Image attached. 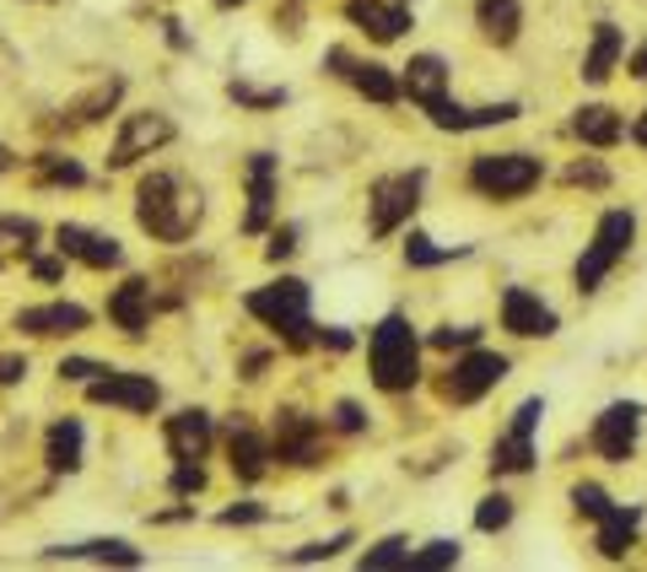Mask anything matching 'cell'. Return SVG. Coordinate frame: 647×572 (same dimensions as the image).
<instances>
[{
    "instance_id": "6da1fadb",
    "label": "cell",
    "mask_w": 647,
    "mask_h": 572,
    "mask_svg": "<svg viewBox=\"0 0 647 572\" xmlns=\"http://www.w3.org/2000/svg\"><path fill=\"white\" fill-rule=\"evenodd\" d=\"M135 216H140V227L151 238L184 244L200 227V190H190L179 173H146L140 194H135Z\"/></svg>"
},
{
    "instance_id": "7a4b0ae2",
    "label": "cell",
    "mask_w": 647,
    "mask_h": 572,
    "mask_svg": "<svg viewBox=\"0 0 647 572\" xmlns=\"http://www.w3.org/2000/svg\"><path fill=\"white\" fill-rule=\"evenodd\" d=\"M367 357H373V383L384 394H399V389H410V383L421 379V346H416V329H410L405 314H388L373 329Z\"/></svg>"
},
{
    "instance_id": "3957f363",
    "label": "cell",
    "mask_w": 647,
    "mask_h": 572,
    "mask_svg": "<svg viewBox=\"0 0 647 572\" xmlns=\"http://www.w3.org/2000/svg\"><path fill=\"white\" fill-rule=\"evenodd\" d=\"M249 314L264 318L270 329H281L286 335V346H314V324H308V287L303 281H275V287H259L249 292Z\"/></svg>"
},
{
    "instance_id": "277c9868",
    "label": "cell",
    "mask_w": 647,
    "mask_h": 572,
    "mask_svg": "<svg viewBox=\"0 0 647 572\" xmlns=\"http://www.w3.org/2000/svg\"><path fill=\"white\" fill-rule=\"evenodd\" d=\"M632 238H637V216H632V211H604L593 244L582 249L578 270H572V276H578V292H599V281L615 270V259L632 249Z\"/></svg>"
},
{
    "instance_id": "5b68a950",
    "label": "cell",
    "mask_w": 647,
    "mask_h": 572,
    "mask_svg": "<svg viewBox=\"0 0 647 572\" xmlns=\"http://www.w3.org/2000/svg\"><path fill=\"white\" fill-rule=\"evenodd\" d=\"M469 184L491 200H513V194H529L540 184V157L529 152H497V157H475L469 168Z\"/></svg>"
},
{
    "instance_id": "8992f818",
    "label": "cell",
    "mask_w": 647,
    "mask_h": 572,
    "mask_svg": "<svg viewBox=\"0 0 647 572\" xmlns=\"http://www.w3.org/2000/svg\"><path fill=\"white\" fill-rule=\"evenodd\" d=\"M540 416H545V400H523L518 405L508 438H497V448H491V475H523L534 464V427H540Z\"/></svg>"
},
{
    "instance_id": "52a82bcc",
    "label": "cell",
    "mask_w": 647,
    "mask_h": 572,
    "mask_svg": "<svg viewBox=\"0 0 647 572\" xmlns=\"http://www.w3.org/2000/svg\"><path fill=\"white\" fill-rule=\"evenodd\" d=\"M502 379H508V357H497V351H469L464 362H453V373L443 379V400L475 405L480 394H491Z\"/></svg>"
},
{
    "instance_id": "ba28073f",
    "label": "cell",
    "mask_w": 647,
    "mask_h": 572,
    "mask_svg": "<svg viewBox=\"0 0 647 572\" xmlns=\"http://www.w3.org/2000/svg\"><path fill=\"white\" fill-rule=\"evenodd\" d=\"M421 184H427L421 168L394 173V179H378V190H373V238H388V233L421 205Z\"/></svg>"
},
{
    "instance_id": "9c48e42d",
    "label": "cell",
    "mask_w": 647,
    "mask_h": 572,
    "mask_svg": "<svg viewBox=\"0 0 647 572\" xmlns=\"http://www.w3.org/2000/svg\"><path fill=\"white\" fill-rule=\"evenodd\" d=\"M168 141H173V120H168V114H125L120 141H114V152H109V168H129L135 157H146V152H157V146H168Z\"/></svg>"
},
{
    "instance_id": "30bf717a",
    "label": "cell",
    "mask_w": 647,
    "mask_h": 572,
    "mask_svg": "<svg viewBox=\"0 0 647 572\" xmlns=\"http://www.w3.org/2000/svg\"><path fill=\"white\" fill-rule=\"evenodd\" d=\"M87 400L92 405H125V411H151L162 400V389L146 373H114L103 368V379H87Z\"/></svg>"
},
{
    "instance_id": "8fae6325",
    "label": "cell",
    "mask_w": 647,
    "mask_h": 572,
    "mask_svg": "<svg viewBox=\"0 0 647 572\" xmlns=\"http://www.w3.org/2000/svg\"><path fill=\"white\" fill-rule=\"evenodd\" d=\"M637 422H643V411H637L632 400L610 405V411L593 422V448H599L610 464H626V459H632V448H637Z\"/></svg>"
},
{
    "instance_id": "7c38bea8",
    "label": "cell",
    "mask_w": 647,
    "mask_h": 572,
    "mask_svg": "<svg viewBox=\"0 0 647 572\" xmlns=\"http://www.w3.org/2000/svg\"><path fill=\"white\" fill-rule=\"evenodd\" d=\"M502 324L523 340H550L556 335V309H545L529 287H508L502 292Z\"/></svg>"
},
{
    "instance_id": "4fadbf2b",
    "label": "cell",
    "mask_w": 647,
    "mask_h": 572,
    "mask_svg": "<svg viewBox=\"0 0 647 572\" xmlns=\"http://www.w3.org/2000/svg\"><path fill=\"white\" fill-rule=\"evenodd\" d=\"M319 422L314 416H303V411H281L275 416V453L286 459V464H314L319 459Z\"/></svg>"
},
{
    "instance_id": "5bb4252c",
    "label": "cell",
    "mask_w": 647,
    "mask_h": 572,
    "mask_svg": "<svg viewBox=\"0 0 647 572\" xmlns=\"http://www.w3.org/2000/svg\"><path fill=\"white\" fill-rule=\"evenodd\" d=\"M109 318H114L125 335H146V324H151V287H146L140 276H129L125 287H114Z\"/></svg>"
},
{
    "instance_id": "9a60e30c",
    "label": "cell",
    "mask_w": 647,
    "mask_h": 572,
    "mask_svg": "<svg viewBox=\"0 0 647 572\" xmlns=\"http://www.w3.org/2000/svg\"><path fill=\"white\" fill-rule=\"evenodd\" d=\"M55 238H60V255L81 259V265H92V270H109V265H120V259H125L114 238H103V233H87V227H60Z\"/></svg>"
},
{
    "instance_id": "2e32d148",
    "label": "cell",
    "mask_w": 647,
    "mask_h": 572,
    "mask_svg": "<svg viewBox=\"0 0 647 572\" xmlns=\"http://www.w3.org/2000/svg\"><path fill=\"white\" fill-rule=\"evenodd\" d=\"M345 11H351V22H362L378 44H394V38L410 27V11H405V5H388V0H351Z\"/></svg>"
},
{
    "instance_id": "e0dca14e",
    "label": "cell",
    "mask_w": 647,
    "mask_h": 572,
    "mask_svg": "<svg viewBox=\"0 0 647 572\" xmlns=\"http://www.w3.org/2000/svg\"><path fill=\"white\" fill-rule=\"evenodd\" d=\"M270 205H275V157L259 152V157H249V222H243L249 233H264Z\"/></svg>"
},
{
    "instance_id": "ac0fdd59",
    "label": "cell",
    "mask_w": 647,
    "mask_h": 572,
    "mask_svg": "<svg viewBox=\"0 0 647 572\" xmlns=\"http://www.w3.org/2000/svg\"><path fill=\"white\" fill-rule=\"evenodd\" d=\"M399 92H410V103H432V98H443L449 92V65L438 60V55H416V60L405 65V81H399Z\"/></svg>"
},
{
    "instance_id": "d6986e66",
    "label": "cell",
    "mask_w": 647,
    "mask_h": 572,
    "mask_svg": "<svg viewBox=\"0 0 647 572\" xmlns=\"http://www.w3.org/2000/svg\"><path fill=\"white\" fill-rule=\"evenodd\" d=\"M168 448H173V459H205V448H211V416L205 411L168 416Z\"/></svg>"
},
{
    "instance_id": "ffe728a7",
    "label": "cell",
    "mask_w": 647,
    "mask_h": 572,
    "mask_svg": "<svg viewBox=\"0 0 647 572\" xmlns=\"http://www.w3.org/2000/svg\"><path fill=\"white\" fill-rule=\"evenodd\" d=\"M227 453H232V470H238V481H259V475L270 470V444L259 438L249 422H232Z\"/></svg>"
},
{
    "instance_id": "44dd1931",
    "label": "cell",
    "mask_w": 647,
    "mask_h": 572,
    "mask_svg": "<svg viewBox=\"0 0 647 572\" xmlns=\"http://www.w3.org/2000/svg\"><path fill=\"white\" fill-rule=\"evenodd\" d=\"M16 329H27V335H76V329H87V309H76V303L22 309V314H16Z\"/></svg>"
},
{
    "instance_id": "7402d4cb",
    "label": "cell",
    "mask_w": 647,
    "mask_h": 572,
    "mask_svg": "<svg viewBox=\"0 0 647 572\" xmlns=\"http://www.w3.org/2000/svg\"><path fill=\"white\" fill-rule=\"evenodd\" d=\"M637 524H643V508H610L599 518V551L610 562H621L632 551V540H637Z\"/></svg>"
},
{
    "instance_id": "603a6c76",
    "label": "cell",
    "mask_w": 647,
    "mask_h": 572,
    "mask_svg": "<svg viewBox=\"0 0 647 572\" xmlns=\"http://www.w3.org/2000/svg\"><path fill=\"white\" fill-rule=\"evenodd\" d=\"M572 130H578L588 146H615L621 135H626V125H621V114L615 109H604V103H588V109H578V120H572Z\"/></svg>"
},
{
    "instance_id": "cb8c5ba5",
    "label": "cell",
    "mask_w": 647,
    "mask_h": 572,
    "mask_svg": "<svg viewBox=\"0 0 647 572\" xmlns=\"http://www.w3.org/2000/svg\"><path fill=\"white\" fill-rule=\"evenodd\" d=\"M621 60V27H610V22H599V33H593V49H588V60H582V81H604L610 70Z\"/></svg>"
},
{
    "instance_id": "d4e9b609",
    "label": "cell",
    "mask_w": 647,
    "mask_h": 572,
    "mask_svg": "<svg viewBox=\"0 0 647 572\" xmlns=\"http://www.w3.org/2000/svg\"><path fill=\"white\" fill-rule=\"evenodd\" d=\"M44 459H49V470H65V475L81 470V422H70V416L55 422V427H49V453H44Z\"/></svg>"
},
{
    "instance_id": "484cf974",
    "label": "cell",
    "mask_w": 647,
    "mask_h": 572,
    "mask_svg": "<svg viewBox=\"0 0 647 572\" xmlns=\"http://www.w3.org/2000/svg\"><path fill=\"white\" fill-rule=\"evenodd\" d=\"M475 16H480V27H486L491 44H513L518 22H523V16H518V0H480Z\"/></svg>"
},
{
    "instance_id": "4316f807",
    "label": "cell",
    "mask_w": 647,
    "mask_h": 572,
    "mask_svg": "<svg viewBox=\"0 0 647 572\" xmlns=\"http://www.w3.org/2000/svg\"><path fill=\"white\" fill-rule=\"evenodd\" d=\"M33 244H38V222L33 216H0V265L33 255Z\"/></svg>"
},
{
    "instance_id": "83f0119b",
    "label": "cell",
    "mask_w": 647,
    "mask_h": 572,
    "mask_svg": "<svg viewBox=\"0 0 647 572\" xmlns=\"http://www.w3.org/2000/svg\"><path fill=\"white\" fill-rule=\"evenodd\" d=\"M49 557H92V562H120V568H140V551L125 540H87V546H55Z\"/></svg>"
},
{
    "instance_id": "f1b7e54d",
    "label": "cell",
    "mask_w": 647,
    "mask_h": 572,
    "mask_svg": "<svg viewBox=\"0 0 647 572\" xmlns=\"http://www.w3.org/2000/svg\"><path fill=\"white\" fill-rule=\"evenodd\" d=\"M351 81H356V92L373 98V103H399V81L388 76L384 65H351Z\"/></svg>"
},
{
    "instance_id": "f546056e",
    "label": "cell",
    "mask_w": 647,
    "mask_h": 572,
    "mask_svg": "<svg viewBox=\"0 0 647 572\" xmlns=\"http://www.w3.org/2000/svg\"><path fill=\"white\" fill-rule=\"evenodd\" d=\"M453 562H458V540H432L427 551H410V562H405V568L438 572V568H453Z\"/></svg>"
},
{
    "instance_id": "4dcf8cb0",
    "label": "cell",
    "mask_w": 647,
    "mask_h": 572,
    "mask_svg": "<svg viewBox=\"0 0 647 572\" xmlns=\"http://www.w3.org/2000/svg\"><path fill=\"white\" fill-rule=\"evenodd\" d=\"M405 562H410V540H399V535H394V540H384V546H373V551L362 557V568H367V572L405 568Z\"/></svg>"
},
{
    "instance_id": "1f68e13d",
    "label": "cell",
    "mask_w": 647,
    "mask_h": 572,
    "mask_svg": "<svg viewBox=\"0 0 647 572\" xmlns=\"http://www.w3.org/2000/svg\"><path fill=\"white\" fill-rule=\"evenodd\" d=\"M38 179H44V184H81L87 173H81V162H70V157H55V152H49V157H38Z\"/></svg>"
},
{
    "instance_id": "d6a6232c",
    "label": "cell",
    "mask_w": 647,
    "mask_h": 572,
    "mask_svg": "<svg viewBox=\"0 0 647 572\" xmlns=\"http://www.w3.org/2000/svg\"><path fill=\"white\" fill-rule=\"evenodd\" d=\"M508 524H513V503H508V497H486V503L475 508V529H486V535H491V529H508Z\"/></svg>"
},
{
    "instance_id": "836d02e7",
    "label": "cell",
    "mask_w": 647,
    "mask_h": 572,
    "mask_svg": "<svg viewBox=\"0 0 647 572\" xmlns=\"http://www.w3.org/2000/svg\"><path fill=\"white\" fill-rule=\"evenodd\" d=\"M345 546H351V529H340V535H329V540H314V546L292 551V562H329V557H340Z\"/></svg>"
},
{
    "instance_id": "e575fe53",
    "label": "cell",
    "mask_w": 647,
    "mask_h": 572,
    "mask_svg": "<svg viewBox=\"0 0 647 572\" xmlns=\"http://www.w3.org/2000/svg\"><path fill=\"white\" fill-rule=\"evenodd\" d=\"M453 255H464V249H438L432 238H421V233H410V244H405V259L410 265H443V259Z\"/></svg>"
},
{
    "instance_id": "d590c367",
    "label": "cell",
    "mask_w": 647,
    "mask_h": 572,
    "mask_svg": "<svg viewBox=\"0 0 647 572\" xmlns=\"http://www.w3.org/2000/svg\"><path fill=\"white\" fill-rule=\"evenodd\" d=\"M475 340H480L475 324H458V329L443 324V329H432V346H438V351H458V346H475Z\"/></svg>"
},
{
    "instance_id": "8d00e7d4",
    "label": "cell",
    "mask_w": 647,
    "mask_h": 572,
    "mask_svg": "<svg viewBox=\"0 0 647 572\" xmlns=\"http://www.w3.org/2000/svg\"><path fill=\"white\" fill-rule=\"evenodd\" d=\"M572 503H578V513H588V518H604V513L615 508V503L604 497V486H593V481H582L578 492H572Z\"/></svg>"
},
{
    "instance_id": "74e56055",
    "label": "cell",
    "mask_w": 647,
    "mask_h": 572,
    "mask_svg": "<svg viewBox=\"0 0 647 572\" xmlns=\"http://www.w3.org/2000/svg\"><path fill=\"white\" fill-rule=\"evenodd\" d=\"M120 92H125V81H103V87H98V92H92L76 114H81V120H98L103 109H114V98H120Z\"/></svg>"
},
{
    "instance_id": "f35d334b",
    "label": "cell",
    "mask_w": 647,
    "mask_h": 572,
    "mask_svg": "<svg viewBox=\"0 0 647 572\" xmlns=\"http://www.w3.org/2000/svg\"><path fill=\"white\" fill-rule=\"evenodd\" d=\"M205 486V470H200V459H179V470H173V492L179 497H194Z\"/></svg>"
},
{
    "instance_id": "ab89813d",
    "label": "cell",
    "mask_w": 647,
    "mask_h": 572,
    "mask_svg": "<svg viewBox=\"0 0 647 572\" xmlns=\"http://www.w3.org/2000/svg\"><path fill=\"white\" fill-rule=\"evenodd\" d=\"M232 98H238V103H249V109H275L286 92H259V87H249V81H232Z\"/></svg>"
},
{
    "instance_id": "60d3db41",
    "label": "cell",
    "mask_w": 647,
    "mask_h": 572,
    "mask_svg": "<svg viewBox=\"0 0 647 572\" xmlns=\"http://www.w3.org/2000/svg\"><path fill=\"white\" fill-rule=\"evenodd\" d=\"M334 427H340V433H362V427H367V416H362V405H351V400H340V405H334Z\"/></svg>"
},
{
    "instance_id": "b9f144b4",
    "label": "cell",
    "mask_w": 647,
    "mask_h": 572,
    "mask_svg": "<svg viewBox=\"0 0 647 572\" xmlns=\"http://www.w3.org/2000/svg\"><path fill=\"white\" fill-rule=\"evenodd\" d=\"M292 249H297V233H292V227H281V233L270 238V249H264V255H270V259H286Z\"/></svg>"
},
{
    "instance_id": "7bdbcfd3",
    "label": "cell",
    "mask_w": 647,
    "mask_h": 572,
    "mask_svg": "<svg viewBox=\"0 0 647 572\" xmlns=\"http://www.w3.org/2000/svg\"><path fill=\"white\" fill-rule=\"evenodd\" d=\"M60 373H65V379H76V383H87V379H98L103 368H98V362H81V357H76V362H60Z\"/></svg>"
},
{
    "instance_id": "ee69618b",
    "label": "cell",
    "mask_w": 647,
    "mask_h": 572,
    "mask_svg": "<svg viewBox=\"0 0 647 572\" xmlns=\"http://www.w3.org/2000/svg\"><path fill=\"white\" fill-rule=\"evenodd\" d=\"M264 518V508H254V503H238V508L222 513V524H259Z\"/></svg>"
},
{
    "instance_id": "f6af8a7d",
    "label": "cell",
    "mask_w": 647,
    "mask_h": 572,
    "mask_svg": "<svg viewBox=\"0 0 647 572\" xmlns=\"http://www.w3.org/2000/svg\"><path fill=\"white\" fill-rule=\"evenodd\" d=\"M22 373H27V362H22V357H0V383H16Z\"/></svg>"
},
{
    "instance_id": "bcb514c9",
    "label": "cell",
    "mask_w": 647,
    "mask_h": 572,
    "mask_svg": "<svg viewBox=\"0 0 647 572\" xmlns=\"http://www.w3.org/2000/svg\"><path fill=\"white\" fill-rule=\"evenodd\" d=\"M60 259H33V276H38V281H60Z\"/></svg>"
},
{
    "instance_id": "7dc6e473",
    "label": "cell",
    "mask_w": 647,
    "mask_h": 572,
    "mask_svg": "<svg viewBox=\"0 0 647 572\" xmlns=\"http://www.w3.org/2000/svg\"><path fill=\"white\" fill-rule=\"evenodd\" d=\"M567 179H572V184H582V179H588V184H604V168H572Z\"/></svg>"
},
{
    "instance_id": "c3c4849f",
    "label": "cell",
    "mask_w": 647,
    "mask_h": 572,
    "mask_svg": "<svg viewBox=\"0 0 647 572\" xmlns=\"http://www.w3.org/2000/svg\"><path fill=\"white\" fill-rule=\"evenodd\" d=\"M632 76H643V81H647V44L632 55Z\"/></svg>"
},
{
    "instance_id": "681fc988",
    "label": "cell",
    "mask_w": 647,
    "mask_h": 572,
    "mask_svg": "<svg viewBox=\"0 0 647 572\" xmlns=\"http://www.w3.org/2000/svg\"><path fill=\"white\" fill-rule=\"evenodd\" d=\"M632 141H637V146H647V109L637 114V125H632Z\"/></svg>"
},
{
    "instance_id": "f907efd6",
    "label": "cell",
    "mask_w": 647,
    "mask_h": 572,
    "mask_svg": "<svg viewBox=\"0 0 647 572\" xmlns=\"http://www.w3.org/2000/svg\"><path fill=\"white\" fill-rule=\"evenodd\" d=\"M5 168H11V152H5V146H0V173H5Z\"/></svg>"
},
{
    "instance_id": "816d5d0a",
    "label": "cell",
    "mask_w": 647,
    "mask_h": 572,
    "mask_svg": "<svg viewBox=\"0 0 647 572\" xmlns=\"http://www.w3.org/2000/svg\"><path fill=\"white\" fill-rule=\"evenodd\" d=\"M222 5H238V0H222Z\"/></svg>"
}]
</instances>
